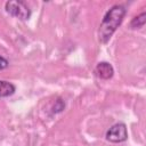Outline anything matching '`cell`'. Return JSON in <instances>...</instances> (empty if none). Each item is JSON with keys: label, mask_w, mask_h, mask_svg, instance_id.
Returning a JSON list of instances; mask_svg holds the SVG:
<instances>
[{"label": "cell", "mask_w": 146, "mask_h": 146, "mask_svg": "<svg viewBox=\"0 0 146 146\" xmlns=\"http://www.w3.org/2000/svg\"><path fill=\"white\" fill-rule=\"evenodd\" d=\"M146 23V13L143 11L141 14H139L138 16L133 17L132 21L130 22V29L136 30V29H141Z\"/></svg>", "instance_id": "8992f818"}, {"label": "cell", "mask_w": 146, "mask_h": 146, "mask_svg": "<svg viewBox=\"0 0 146 146\" xmlns=\"http://www.w3.org/2000/svg\"><path fill=\"white\" fill-rule=\"evenodd\" d=\"M5 9L9 15H11L18 19H22V21H27L31 17V9L29 8V6L25 2H23L21 0L7 1L5 5Z\"/></svg>", "instance_id": "7a4b0ae2"}, {"label": "cell", "mask_w": 146, "mask_h": 146, "mask_svg": "<svg viewBox=\"0 0 146 146\" xmlns=\"http://www.w3.org/2000/svg\"><path fill=\"white\" fill-rule=\"evenodd\" d=\"M16 91V87L8 82V81H3L0 80V97H8L14 95V92Z\"/></svg>", "instance_id": "5b68a950"}, {"label": "cell", "mask_w": 146, "mask_h": 146, "mask_svg": "<svg viewBox=\"0 0 146 146\" xmlns=\"http://www.w3.org/2000/svg\"><path fill=\"white\" fill-rule=\"evenodd\" d=\"M95 74L103 80H108L113 76L114 68L108 62H99L95 67Z\"/></svg>", "instance_id": "277c9868"}, {"label": "cell", "mask_w": 146, "mask_h": 146, "mask_svg": "<svg viewBox=\"0 0 146 146\" xmlns=\"http://www.w3.org/2000/svg\"><path fill=\"white\" fill-rule=\"evenodd\" d=\"M8 65H9L8 60H7L5 57L0 56V71H1V70H5V68H7V67H8Z\"/></svg>", "instance_id": "ba28073f"}, {"label": "cell", "mask_w": 146, "mask_h": 146, "mask_svg": "<svg viewBox=\"0 0 146 146\" xmlns=\"http://www.w3.org/2000/svg\"><path fill=\"white\" fill-rule=\"evenodd\" d=\"M64 107H65V103H64V100H62V99H57L56 102H55V105L52 106V113H59V112H62L63 110H64Z\"/></svg>", "instance_id": "52a82bcc"}, {"label": "cell", "mask_w": 146, "mask_h": 146, "mask_svg": "<svg viewBox=\"0 0 146 146\" xmlns=\"http://www.w3.org/2000/svg\"><path fill=\"white\" fill-rule=\"evenodd\" d=\"M106 139L111 143H123L128 139V131L124 123H115L106 131Z\"/></svg>", "instance_id": "3957f363"}, {"label": "cell", "mask_w": 146, "mask_h": 146, "mask_svg": "<svg viewBox=\"0 0 146 146\" xmlns=\"http://www.w3.org/2000/svg\"><path fill=\"white\" fill-rule=\"evenodd\" d=\"M127 9L121 5H114L104 16L99 29H98V40L102 43H107L112 38L113 33L121 25Z\"/></svg>", "instance_id": "6da1fadb"}]
</instances>
